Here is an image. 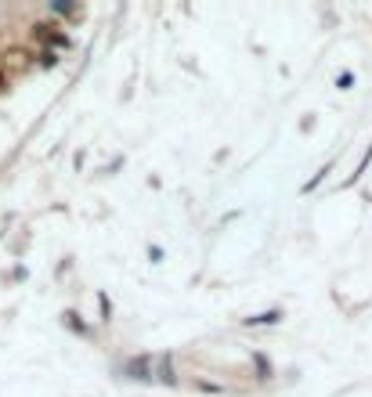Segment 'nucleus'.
<instances>
[{
  "mask_svg": "<svg viewBox=\"0 0 372 397\" xmlns=\"http://www.w3.org/2000/svg\"><path fill=\"white\" fill-rule=\"evenodd\" d=\"M123 376H134V379H156V369H152V358L141 354L131 365H123Z\"/></svg>",
  "mask_w": 372,
  "mask_h": 397,
  "instance_id": "f257e3e1",
  "label": "nucleus"
},
{
  "mask_svg": "<svg viewBox=\"0 0 372 397\" xmlns=\"http://www.w3.org/2000/svg\"><path fill=\"white\" fill-rule=\"evenodd\" d=\"M61 322H66V325H69V329H73L76 336H90V325H87V322H83V318H80V314H76L73 307H69L66 314H61Z\"/></svg>",
  "mask_w": 372,
  "mask_h": 397,
  "instance_id": "f03ea898",
  "label": "nucleus"
},
{
  "mask_svg": "<svg viewBox=\"0 0 372 397\" xmlns=\"http://www.w3.org/2000/svg\"><path fill=\"white\" fill-rule=\"evenodd\" d=\"M278 322H282V311H264V314L242 318V325H278Z\"/></svg>",
  "mask_w": 372,
  "mask_h": 397,
  "instance_id": "7ed1b4c3",
  "label": "nucleus"
},
{
  "mask_svg": "<svg viewBox=\"0 0 372 397\" xmlns=\"http://www.w3.org/2000/svg\"><path fill=\"white\" fill-rule=\"evenodd\" d=\"M156 376H160L167 386H177V376H174V358H170V354H163V358H160V372H156Z\"/></svg>",
  "mask_w": 372,
  "mask_h": 397,
  "instance_id": "20e7f679",
  "label": "nucleus"
},
{
  "mask_svg": "<svg viewBox=\"0 0 372 397\" xmlns=\"http://www.w3.org/2000/svg\"><path fill=\"white\" fill-rule=\"evenodd\" d=\"M253 372H257V379H260V383H268V379H271V372H275V369H271L268 354H253Z\"/></svg>",
  "mask_w": 372,
  "mask_h": 397,
  "instance_id": "39448f33",
  "label": "nucleus"
},
{
  "mask_svg": "<svg viewBox=\"0 0 372 397\" xmlns=\"http://www.w3.org/2000/svg\"><path fill=\"white\" fill-rule=\"evenodd\" d=\"M44 44H47V47H54V51H73V40H69V37H61V33H51Z\"/></svg>",
  "mask_w": 372,
  "mask_h": 397,
  "instance_id": "423d86ee",
  "label": "nucleus"
},
{
  "mask_svg": "<svg viewBox=\"0 0 372 397\" xmlns=\"http://www.w3.org/2000/svg\"><path fill=\"white\" fill-rule=\"evenodd\" d=\"M325 173H329V163H325V166H322V170H318V173H315L311 181H307V185H304V192H315V188L322 185V177H325Z\"/></svg>",
  "mask_w": 372,
  "mask_h": 397,
  "instance_id": "0eeeda50",
  "label": "nucleus"
},
{
  "mask_svg": "<svg viewBox=\"0 0 372 397\" xmlns=\"http://www.w3.org/2000/svg\"><path fill=\"white\" fill-rule=\"evenodd\" d=\"M76 8H80V4H51L47 11H51V15H73Z\"/></svg>",
  "mask_w": 372,
  "mask_h": 397,
  "instance_id": "6e6552de",
  "label": "nucleus"
},
{
  "mask_svg": "<svg viewBox=\"0 0 372 397\" xmlns=\"http://www.w3.org/2000/svg\"><path fill=\"white\" fill-rule=\"evenodd\" d=\"M336 87H340V90H347V87H354V76H351V73H340V76H336Z\"/></svg>",
  "mask_w": 372,
  "mask_h": 397,
  "instance_id": "1a4fd4ad",
  "label": "nucleus"
},
{
  "mask_svg": "<svg viewBox=\"0 0 372 397\" xmlns=\"http://www.w3.org/2000/svg\"><path fill=\"white\" fill-rule=\"evenodd\" d=\"M196 390H203V393H221V386H217V383H206V379H199Z\"/></svg>",
  "mask_w": 372,
  "mask_h": 397,
  "instance_id": "9d476101",
  "label": "nucleus"
},
{
  "mask_svg": "<svg viewBox=\"0 0 372 397\" xmlns=\"http://www.w3.org/2000/svg\"><path fill=\"white\" fill-rule=\"evenodd\" d=\"M54 62H58V58H54L51 51H47V54H40V66H44V69H54Z\"/></svg>",
  "mask_w": 372,
  "mask_h": 397,
  "instance_id": "9b49d317",
  "label": "nucleus"
},
{
  "mask_svg": "<svg viewBox=\"0 0 372 397\" xmlns=\"http://www.w3.org/2000/svg\"><path fill=\"white\" fill-rule=\"evenodd\" d=\"M148 260L160 264V260H163V250H160V246H148Z\"/></svg>",
  "mask_w": 372,
  "mask_h": 397,
  "instance_id": "f8f14e48",
  "label": "nucleus"
},
{
  "mask_svg": "<svg viewBox=\"0 0 372 397\" xmlns=\"http://www.w3.org/2000/svg\"><path fill=\"white\" fill-rule=\"evenodd\" d=\"M8 87V76H4V69H0V90H4Z\"/></svg>",
  "mask_w": 372,
  "mask_h": 397,
  "instance_id": "ddd939ff",
  "label": "nucleus"
}]
</instances>
